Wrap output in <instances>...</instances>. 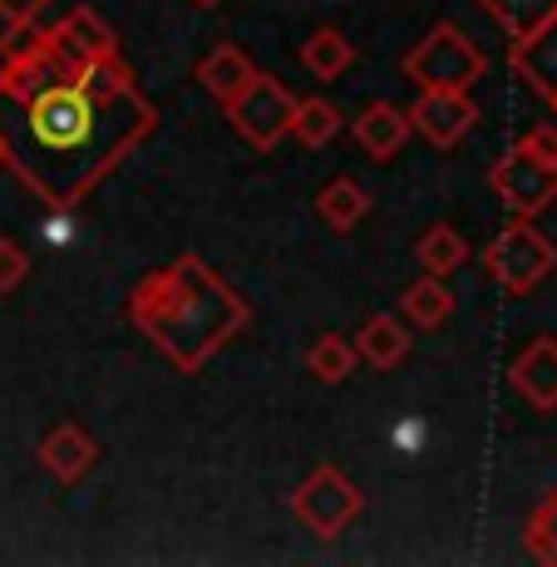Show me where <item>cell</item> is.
Masks as SVG:
<instances>
[{"label": "cell", "instance_id": "cell-1", "mask_svg": "<svg viewBox=\"0 0 557 567\" xmlns=\"http://www.w3.org/2000/svg\"><path fill=\"white\" fill-rule=\"evenodd\" d=\"M158 128L118 54H80L45 25L0 60V168L54 213H70Z\"/></svg>", "mask_w": 557, "mask_h": 567}, {"label": "cell", "instance_id": "cell-2", "mask_svg": "<svg viewBox=\"0 0 557 567\" xmlns=\"http://www.w3.org/2000/svg\"><path fill=\"white\" fill-rule=\"evenodd\" d=\"M128 321L168 355L173 370L198 375L252 326V307L203 257H178L128 291Z\"/></svg>", "mask_w": 557, "mask_h": 567}, {"label": "cell", "instance_id": "cell-3", "mask_svg": "<svg viewBox=\"0 0 557 567\" xmlns=\"http://www.w3.org/2000/svg\"><path fill=\"white\" fill-rule=\"evenodd\" d=\"M484 70H488L484 50L458 25H450V20H440V25L405 54V74L420 90H468V84L484 80Z\"/></svg>", "mask_w": 557, "mask_h": 567}, {"label": "cell", "instance_id": "cell-4", "mask_svg": "<svg viewBox=\"0 0 557 567\" xmlns=\"http://www.w3.org/2000/svg\"><path fill=\"white\" fill-rule=\"evenodd\" d=\"M484 267L508 297H528V291L557 267V247L528 223V217H513L504 233L484 247Z\"/></svg>", "mask_w": 557, "mask_h": 567}, {"label": "cell", "instance_id": "cell-5", "mask_svg": "<svg viewBox=\"0 0 557 567\" xmlns=\"http://www.w3.org/2000/svg\"><path fill=\"white\" fill-rule=\"evenodd\" d=\"M227 118L233 128L257 148V154H271L281 144V134H291V114H297V94L277 80V74H252L247 90L237 100H227Z\"/></svg>", "mask_w": 557, "mask_h": 567}, {"label": "cell", "instance_id": "cell-6", "mask_svg": "<svg viewBox=\"0 0 557 567\" xmlns=\"http://www.w3.org/2000/svg\"><path fill=\"white\" fill-rule=\"evenodd\" d=\"M360 508H365V498H360V488L336 464L311 468L297 484V494H291V514H297L316 538H341L360 518Z\"/></svg>", "mask_w": 557, "mask_h": 567}, {"label": "cell", "instance_id": "cell-7", "mask_svg": "<svg viewBox=\"0 0 557 567\" xmlns=\"http://www.w3.org/2000/svg\"><path fill=\"white\" fill-rule=\"evenodd\" d=\"M488 183H494V193L504 198L513 217H538L543 207L557 198V168L528 158L523 148H508V154L488 168Z\"/></svg>", "mask_w": 557, "mask_h": 567}, {"label": "cell", "instance_id": "cell-8", "mask_svg": "<svg viewBox=\"0 0 557 567\" xmlns=\"http://www.w3.org/2000/svg\"><path fill=\"white\" fill-rule=\"evenodd\" d=\"M474 124L478 104L468 100V90H424V100L410 109V128H420L434 148H454Z\"/></svg>", "mask_w": 557, "mask_h": 567}, {"label": "cell", "instance_id": "cell-9", "mask_svg": "<svg viewBox=\"0 0 557 567\" xmlns=\"http://www.w3.org/2000/svg\"><path fill=\"white\" fill-rule=\"evenodd\" d=\"M508 380L533 410H557V341L553 336H538V341L513 361Z\"/></svg>", "mask_w": 557, "mask_h": 567}, {"label": "cell", "instance_id": "cell-10", "mask_svg": "<svg viewBox=\"0 0 557 567\" xmlns=\"http://www.w3.org/2000/svg\"><path fill=\"white\" fill-rule=\"evenodd\" d=\"M508 64H513V74H523V80L553 104V94H557V20L523 40H508Z\"/></svg>", "mask_w": 557, "mask_h": 567}, {"label": "cell", "instance_id": "cell-11", "mask_svg": "<svg viewBox=\"0 0 557 567\" xmlns=\"http://www.w3.org/2000/svg\"><path fill=\"white\" fill-rule=\"evenodd\" d=\"M94 460H100V444H94L74 420L54 424L50 440L40 444V464H45L50 474L60 478V484H74V478H84L94 468Z\"/></svg>", "mask_w": 557, "mask_h": 567}, {"label": "cell", "instance_id": "cell-12", "mask_svg": "<svg viewBox=\"0 0 557 567\" xmlns=\"http://www.w3.org/2000/svg\"><path fill=\"white\" fill-rule=\"evenodd\" d=\"M355 138H360V148H365L375 163H390L400 148H405V138H410V114H400L395 104L375 100L370 109H360V114H355Z\"/></svg>", "mask_w": 557, "mask_h": 567}, {"label": "cell", "instance_id": "cell-13", "mask_svg": "<svg viewBox=\"0 0 557 567\" xmlns=\"http://www.w3.org/2000/svg\"><path fill=\"white\" fill-rule=\"evenodd\" d=\"M257 74V64H252V54L247 50H237V45H213L207 50V60L198 64V80H203V90L213 94L217 104H227V100H237V94L247 90V80Z\"/></svg>", "mask_w": 557, "mask_h": 567}, {"label": "cell", "instance_id": "cell-14", "mask_svg": "<svg viewBox=\"0 0 557 567\" xmlns=\"http://www.w3.org/2000/svg\"><path fill=\"white\" fill-rule=\"evenodd\" d=\"M355 355L365 365H375V370H395L400 361L410 355V336H405V326H400V316H370L365 326H360V346H355Z\"/></svg>", "mask_w": 557, "mask_h": 567}, {"label": "cell", "instance_id": "cell-15", "mask_svg": "<svg viewBox=\"0 0 557 567\" xmlns=\"http://www.w3.org/2000/svg\"><path fill=\"white\" fill-rule=\"evenodd\" d=\"M478 10H484L508 40H523L557 20V0H478Z\"/></svg>", "mask_w": 557, "mask_h": 567}, {"label": "cell", "instance_id": "cell-16", "mask_svg": "<svg viewBox=\"0 0 557 567\" xmlns=\"http://www.w3.org/2000/svg\"><path fill=\"white\" fill-rule=\"evenodd\" d=\"M316 213L326 217V227H336V233H351L360 217L370 213V193L360 188L355 178H331L321 193H316Z\"/></svg>", "mask_w": 557, "mask_h": 567}, {"label": "cell", "instance_id": "cell-17", "mask_svg": "<svg viewBox=\"0 0 557 567\" xmlns=\"http://www.w3.org/2000/svg\"><path fill=\"white\" fill-rule=\"evenodd\" d=\"M50 30H54V35H60L70 50H80V54H118L114 25H109L104 16H94V10H70V16L54 20Z\"/></svg>", "mask_w": 557, "mask_h": 567}, {"label": "cell", "instance_id": "cell-18", "mask_svg": "<svg viewBox=\"0 0 557 567\" xmlns=\"http://www.w3.org/2000/svg\"><path fill=\"white\" fill-rule=\"evenodd\" d=\"M405 316L420 326V331H440V326L454 316V291L444 287V277H430V271H424L420 281H410Z\"/></svg>", "mask_w": 557, "mask_h": 567}, {"label": "cell", "instance_id": "cell-19", "mask_svg": "<svg viewBox=\"0 0 557 567\" xmlns=\"http://www.w3.org/2000/svg\"><path fill=\"white\" fill-rule=\"evenodd\" d=\"M414 257H420V267L430 271V277H454V271L468 261V243L454 233L450 223H434L430 233L420 237V247H414Z\"/></svg>", "mask_w": 557, "mask_h": 567}, {"label": "cell", "instance_id": "cell-20", "mask_svg": "<svg viewBox=\"0 0 557 567\" xmlns=\"http://www.w3.org/2000/svg\"><path fill=\"white\" fill-rule=\"evenodd\" d=\"M351 60H355V50L341 30H316V35L301 45V64L316 74V80H341V74L351 70Z\"/></svg>", "mask_w": 557, "mask_h": 567}, {"label": "cell", "instance_id": "cell-21", "mask_svg": "<svg viewBox=\"0 0 557 567\" xmlns=\"http://www.w3.org/2000/svg\"><path fill=\"white\" fill-rule=\"evenodd\" d=\"M341 134V109L326 100H297V114H291V138L301 148H326Z\"/></svg>", "mask_w": 557, "mask_h": 567}, {"label": "cell", "instance_id": "cell-22", "mask_svg": "<svg viewBox=\"0 0 557 567\" xmlns=\"http://www.w3.org/2000/svg\"><path fill=\"white\" fill-rule=\"evenodd\" d=\"M306 370H311L321 385H341L355 370V346L345 336H321V341L306 351Z\"/></svg>", "mask_w": 557, "mask_h": 567}, {"label": "cell", "instance_id": "cell-23", "mask_svg": "<svg viewBox=\"0 0 557 567\" xmlns=\"http://www.w3.org/2000/svg\"><path fill=\"white\" fill-rule=\"evenodd\" d=\"M528 553L533 558H543V563H557V488L548 494V504L538 508V514L528 518Z\"/></svg>", "mask_w": 557, "mask_h": 567}, {"label": "cell", "instance_id": "cell-24", "mask_svg": "<svg viewBox=\"0 0 557 567\" xmlns=\"http://www.w3.org/2000/svg\"><path fill=\"white\" fill-rule=\"evenodd\" d=\"M30 277V257L16 237H0V291H16Z\"/></svg>", "mask_w": 557, "mask_h": 567}, {"label": "cell", "instance_id": "cell-25", "mask_svg": "<svg viewBox=\"0 0 557 567\" xmlns=\"http://www.w3.org/2000/svg\"><path fill=\"white\" fill-rule=\"evenodd\" d=\"M518 148L528 158H538V163H553L557 168V124H533L528 134L518 138Z\"/></svg>", "mask_w": 557, "mask_h": 567}, {"label": "cell", "instance_id": "cell-26", "mask_svg": "<svg viewBox=\"0 0 557 567\" xmlns=\"http://www.w3.org/2000/svg\"><path fill=\"white\" fill-rule=\"evenodd\" d=\"M40 6H50V0H0V10H10V16H35Z\"/></svg>", "mask_w": 557, "mask_h": 567}, {"label": "cell", "instance_id": "cell-27", "mask_svg": "<svg viewBox=\"0 0 557 567\" xmlns=\"http://www.w3.org/2000/svg\"><path fill=\"white\" fill-rule=\"evenodd\" d=\"M198 6H217V0H198Z\"/></svg>", "mask_w": 557, "mask_h": 567}, {"label": "cell", "instance_id": "cell-28", "mask_svg": "<svg viewBox=\"0 0 557 567\" xmlns=\"http://www.w3.org/2000/svg\"><path fill=\"white\" fill-rule=\"evenodd\" d=\"M553 114H557V94H553Z\"/></svg>", "mask_w": 557, "mask_h": 567}]
</instances>
